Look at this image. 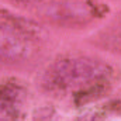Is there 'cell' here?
Returning <instances> with one entry per match:
<instances>
[{"instance_id": "cell-1", "label": "cell", "mask_w": 121, "mask_h": 121, "mask_svg": "<svg viewBox=\"0 0 121 121\" xmlns=\"http://www.w3.org/2000/svg\"><path fill=\"white\" fill-rule=\"evenodd\" d=\"M111 69L101 60L72 56L56 60L45 73L44 85L51 90H69L97 86L108 79Z\"/></svg>"}, {"instance_id": "cell-2", "label": "cell", "mask_w": 121, "mask_h": 121, "mask_svg": "<svg viewBox=\"0 0 121 121\" xmlns=\"http://www.w3.org/2000/svg\"><path fill=\"white\" fill-rule=\"evenodd\" d=\"M34 47L28 38V31L13 20L0 21V60L16 63L28 59Z\"/></svg>"}, {"instance_id": "cell-3", "label": "cell", "mask_w": 121, "mask_h": 121, "mask_svg": "<svg viewBox=\"0 0 121 121\" xmlns=\"http://www.w3.org/2000/svg\"><path fill=\"white\" fill-rule=\"evenodd\" d=\"M23 110V90L17 85H0V121H17Z\"/></svg>"}, {"instance_id": "cell-4", "label": "cell", "mask_w": 121, "mask_h": 121, "mask_svg": "<svg viewBox=\"0 0 121 121\" xmlns=\"http://www.w3.org/2000/svg\"><path fill=\"white\" fill-rule=\"evenodd\" d=\"M48 17H52L58 21H85V18L90 17L91 11L89 6L82 1H62L52 4L47 10Z\"/></svg>"}, {"instance_id": "cell-5", "label": "cell", "mask_w": 121, "mask_h": 121, "mask_svg": "<svg viewBox=\"0 0 121 121\" xmlns=\"http://www.w3.org/2000/svg\"><path fill=\"white\" fill-rule=\"evenodd\" d=\"M73 121H103V114L91 110V111H86V113L78 116Z\"/></svg>"}, {"instance_id": "cell-6", "label": "cell", "mask_w": 121, "mask_h": 121, "mask_svg": "<svg viewBox=\"0 0 121 121\" xmlns=\"http://www.w3.org/2000/svg\"><path fill=\"white\" fill-rule=\"evenodd\" d=\"M14 1H18L21 4H37V3H41L42 0H14Z\"/></svg>"}]
</instances>
